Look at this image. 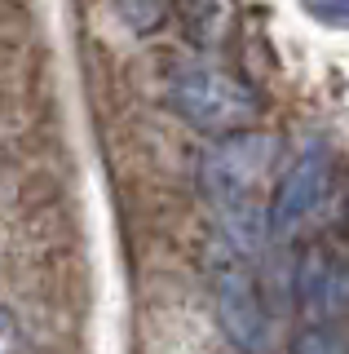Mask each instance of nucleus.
Listing matches in <instances>:
<instances>
[{"label":"nucleus","instance_id":"6","mask_svg":"<svg viewBox=\"0 0 349 354\" xmlns=\"http://www.w3.org/2000/svg\"><path fill=\"white\" fill-rule=\"evenodd\" d=\"M181 22H186L190 40L208 44V40H217V31L226 27V5L221 0H181Z\"/></svg>","mask_w":349,"mask_h":354},{"label":"nucleus","instance_id":"7","mask_svg":"<svg viewBox=\"0 0 349 354\" xmlns=\"http://www.w3.org/2000/svg\"><path fill=\"white\" fill-rule=\"evenodd\" d=\"M115 14L124 18L128 31H137V36H150V31H159L163 22H168L172 0H115Z\"/></svg>","mask_w":349,"mask_h":354},{"label":"nucleus","instance_id":"10","mask_svg":"<svg viewBox=\"0 0 349 354\" xmlns=\"http://www.w3.org/2000/svg\"><path fill=\"white\" fill-rule=\"evenodd\" d=\"M314 9L327 18H349V0H314Z\"/></svg>","mask_w":349,"mask_h":354},{"label":"nucleus","instance_id":"9","mask_svg":"<svg viewBox=\"0 0 349 354\" xmlns=\"http://www.w3.org/2000/svg\"><path fill=\"white\" fill-rule=\"evenodd\" d=\"M14 346H18V319L0 306V354H14Z\"/></svg>","mask_w":349,"mask_h":354},{"label":"nucleus","instance_id":"1","mask_svg":"<svg viewBox=\"0 0 349 354\" xmlns=\"http://www.w3.org/2000/svg\"><path fill=\"white\" fill-rule=\"evenodd\" d=\"M168 102L190 129L208 133V138L248 133L266 111V97L257 93V84L235 71H221V66H190V71L172 75Z\"/></svg>","mask_w":349,"mask_h":354},{"label":"nucleus","instance_id":"2","mask_svg":"<svg viewBox=\"0 0 349 354\" xmlns=\"http://www.w3.org/2000/svg\"><path fill=\"white\" fill-rule=\"evenodd\" d=\"M279 164V138L275 133H230V138H217L199 160V182L203 195L212 199L221 213L243 204H261V186L270 182Z\"/></svg>","mask_w":349,"mask_h":354},{"label":"nucleus","instance_id":"5","mask_svg":"<svg viewBox=\"0 0 349 354\" xmlns=\"http://www.w3.org/2000/svg\"><path fill=\"white\" fill-rule=\"evenodd\" d=\"M212 283H217V315H221L226 332L235 337L239 350L257 354L261 341H266V310H261V292L235 248H230V261L212 266Z\"/></svg>","mask_w":349,"mask_h":354},{"label":"nucleus","instance_id":"4","mask_svg":"<svg viewBox=\"0 0 349 354\" xmlns=\"http://www.w3.org/2000/svg\"><path fill=\"white\" fill-rule=\"evenodd\" d=\"M292 292L305 324H336L341 315H349V266L332 248L301 252L292 270Z\"/></svg>","mask_w":349,"mask_h":354},{"label":"nucleus","instance_id":"3","mask_svg":"<svg viewBox=\"0 0 349 354\" xmlns=\"http://www.w3.org/2000/svg\"><path fill=\"white\" fill-rule=\"evenodd\" d=\"M327 191H332V151L319 142V147H305L288 164V173L279 177L275 199H270V235L275 239L301 235L310 217L323 208Z\"/></svg>","mask_w":349,"mask_h":354},{"label":"nucleus","instance_id":"8","mask_svg":"<svg viewBox=\"0 0 349 354\" xmlns=\"http://www.w3.org/2000/svg\"><path fill=\"white\" fill-rule=\"evenodd\" d=\"M288 354H349V337L336 324H305Z\"/></svg>","mask_w":349,"mask_h":354}]
</instances>
